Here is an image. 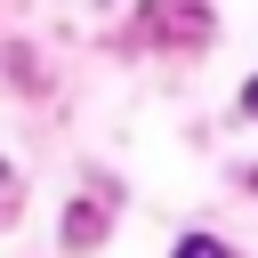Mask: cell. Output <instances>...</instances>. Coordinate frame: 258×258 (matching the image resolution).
I'll return each mask as SVG.
<instances>
[{
  "label": "cell",
  "mask_w": 258,
  "mask_h": 258,
  "mask_svg": "<svg viewBox=\"0 0 258 258\" xmlns=\"http://www.w3.org/2000/svg\"><path fill=\"white\" fill-rule=\"evenodd\" d=\"M145 32H153V40H202V32H210V16H202V8H153V16H145Z\"/></svg>",
  "instance_id": "1"
},
{
  "label": "cell",
  "mask_w": 258,
  "mask_h": 258,
  "mask_svg": "<svg viewBox=\"0 0 258 258\" xmlns=\"http://www.w3.org/2000/svg\"><path fill=\"white\" fill-rule=\"evenodd\" d=\"M64 242H73V250L105 242V210H97V202H73V218H64Z\"/></svg>",
  "instance_id": "2"
},
{
  "label": "cell",
  "mask_w": 258,
  "mask_h": 258,
  "mask_svg": "<svg viewBox=\"0 0 258 258\" xmlns=\"http://www.w3.org/2000/svg\"><path fill=\"white\" fill-rule=\"evenodd\" d=\"M169 258H226V242H218V234H185Z\"/></svg>",
  "instance_id": "3"
},
{
  "label": "cell",
  "mask_w": 258,
  "mask_h": 258,
  "mask_svg": "<svg viewBox=\"0 0 258 258\" xmlns=\"http://www.w3.org/2000/svg\"><path fill=\"white\" fill-rule=\"evenodd\" d=\"M242 113H250V121H258V81H242Z\"/></svg>",
  "instance_id": "4"
},
{
  "label": "cell",
  "mask_w": 258,
  "mask_h": 258,
  "mask_svg": "<svg viewBox=\"0 0 258 258\" xmlns=\"http://www.w3.org/2000/svg\"><path fill=\"white\" fill-rule=\"evenodd\" d=\"M0 185H8V161H0Z\"/></svg>",
  "instance_id": "5"
}]
</instances>
